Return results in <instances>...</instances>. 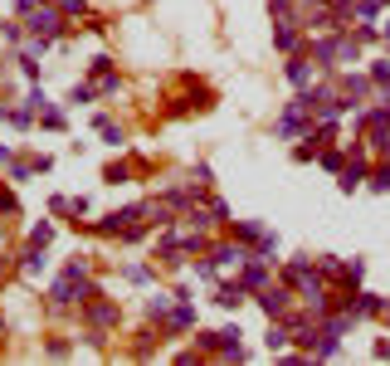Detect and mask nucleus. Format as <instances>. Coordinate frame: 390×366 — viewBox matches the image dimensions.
I'll use <instances>...</instances> for the list:
<instances>
[{"label":"nucleus","mask_w":390,"mask_h":366,"mask_svg":"<svg viewBox=\"0 0 390 366\" xmlns=\"http://www.w3.org/2000/svg\"><path fill=\"white\" fill-rule=\"evenodd\" d=\"M366 176H371V166H366V156H361V151H351V162L342 166V181H337V186H342V191L351 195L356 186H366Z\"/></svg>","instance_id":"nucleus-4"},{"label":"nucleus","mask_w":390,"mask_h":366,"mask_svg":"<svg viewBox=\"0 0 390 366\" xmlns=\"http://www.w3.org/2000/svg\"><path fill=\"white\" fill-rule=\"evenodd\" d=\"M59 15H64V20H74V15H88V0H64V6H59Z\"/></svg>","instance_id":"nucleus-21"},{"label":"nucleus","mask_w":390,"mask_h":366,"mask_svg":"<svg viewBox=\"0 0 390 366\" xmlns=\"http://www.w3.org/2000/svg\"><path fill=\"white\" fill-rule=\"evenodd\" d=\"M239 283H244V293H259V288L268 283V259L249 254V259H244V279H239Z\"/></svg>","instance_id":"nucleus-5"},{"label":"nucleus","mask_w":390,"mask_h":366,"mask_svg":"<svg viewBox=\"0 0 390 366\" xmlns=\"http://www.w3.org/2000/svg\"><path fill=\"white\" fill-rule=\"evenodd\" d=\"M88 318H93L98 327H118V318H122V312H118L113 303H102V293H98V298H88Z\"/></svg>","instance_id":"nucleus-7"},{"label":"nucleus","mask_w":390,"mask_h":366,"mask_svg":"<svg viewBox=\"0 0 390 366\" xmlns=\"http://www.w3.org/2000/svg\"><path fill=\"white\" fill-rule=\"evenodd\" d=\"M44 352H49V356H69V342H64V337H54V342H49Z\"/></svg>","instance_id":"nucleus-26"},{"label":"nucleus","mask_w":390,"mask_h":366,"mask_svg":"<svg viewBox=\"0 0 390 366\" xmlns=\"http://www.w3.org/2000/svg\"><path fill=\"white\" fill-rule=\"evenodd\" d=\"M371 78H376L380 88H390V64H376V69H371Z\"/></svg>","instance_id":"nucleus-25"},{"label":"nucleus","mask_w":390,"mask_h":366,"mask_svg":"<svg viewBox=\"0 0 390 366\" xmlns=\"http://www.w3.org/2000/svg\"><path fill=\"white\" fill-rule=\"evenodd\" d=\"M25 34H34V39H59L64 34V15L59 10H49V6H34L30 15H25Z\"/></svg>","instance_id":"nucleus-2"},{"label":"nucleus","mask_w":390,"mask_h":366,"mask_svg":"<svg viewBox=\"0 0 390 366\" xmlns=\"http://www.w3.org/2000/svg\"><path fill=\"white\" fill-rule=\"evenodd\" d=\"M259 308L268 312V318H283V312H288V288L283 283H263L259 288Z\"/></svg>","instance_id":"nucleus-3"},{"label":"nucleus","mask_w":390,"mask_h":366,"mask_svg":"<svg viewBox=\"0 0 390 366\" xmlns=\"http://www.w3.org/2000/svg\"><path fill=\"white\" fill-rule=\"evenodd\" d=\"M49 239H54V225H49V220H39V225L30 230V244H34V249H44Z\"/></svg>","instance_id":"nucleus-17"},{"label":"nucleus","mask_w":390,"mask_h":366,"mask_svg":"<svg viewBox=\"0 0 390 366\" xmlns=\"http://www.w3.org/2000/svg\"><path fill=\"white\" fill-rule=\"evenodd\" d=\"M376 356L385 361V356H390V342H376Z\"/></svg>","instance_id":"nucleus-29"},{"label":"nucleus","mask_w":390,"mask_h":366,"mask_svg":"<svg viewBox=\"0 0 390 366\" xmlns=\"http://www.w3.org/2000/svg\"><path fill=\"white\" fill-rule=\"evenodd\" d=\"M317 162H322L327 171H337V176H342V166H347V151H317Z\"/></svg>","instance_id":"nucleus-15"},{"label":"nucleus","mask_w":390,"mask_h":366,"mask_svg":"<svg viewBox=\"0 0 390 366\" xmlns=\"http://www.w3.org/2000/svg\"><path fill=\"white\" fill-rule=\"evenodd\" d=\"M268 15H273L278 25H288V20H298V15H293V0H268Z\"/></svg>","instance_id":"nucleus-14"},{"label":"nucleus","mask_w":390,"mask_h":366,"mask_svg":"<svg viewBox=\"0 0 390 366\" xmlns=\"http://www.w3.org/2000/svg\"><path fill=\"white\" fill-rule=\"evenodd\" d=\"M30 171H34V162H30V166H25V162H15V166H10V181H25Z\"/></svg>","instance_id":"nucleus-28"},{"label":"nucleus","mask_w":390,"mask_h":366,"mask_svg":"<svg viewBox=\"0 0 390 366\" xmlns=\"http://www.w3.org/2000/svg\"><path fill=\"white\" fill-rule=\"evenodd\" d=\"M30 118H34V108H30V103H25V108H15V113H10V122H15V127H30Z\"/></svg>","instance_id":"nucleus-22"},{"label":"nucleus","mask_w":390,"mask_h":366,"mask_svg":"<svg viewBox=\"0 0 390 366\" xmlns=\"http://www.w3.org/2000/svg\"><path fill=\"white\" fill-rule=\"evenodd\" d=\"M307 274H312V264H307V259H293V264L283 269V279H288V283H303Z\"/></svg>","instance_id":"nucleus-16"},{"label":"nucleus","mask_w":390,"mask_h":366,"mask_svg":"<svg viewBox=\"0 0 390 366\" xmlns=\"http://www.w3.org/2000/svg\"><path fill=\"white\" fill-rule=\"evenodd\" d=\"M147 312H151V318H166V312H171V298H166V293H156V298L147 303Z\"/></svg>","instance_id":"nucleus-20"},{"label":"nucleus","mask_w":390,"mask_h":366,"mask_svg":"<svg viewBox=\"0 0 390 366\" xmlns=\"http://www.w3.org/2000/svg\"><path fill=\"white\" fill-rule=\"evenodd\" d=\"M166 327H171V332H186V327H195V308H191V303L181 298V303H176L171 312H166Z\"/></svg>","instance_id":"nucleus-9"},{"label":"nucleus","mask_w":390,"mask_h":366,"mask_svg":"<svg viewBox=\"0 0 390 366\" xmlns=\"http://www.w3.org/2000/svg\"><path fill=\"white\" fill-rule=\"evenodd\" d=\"M0 211H6V215H15V195H10L6 186H0Z\"/></svg>","instance_id":"nucleus-27"},{"label":"nucleus","mask_w":390,"mask_h":366,"mask_svg":"<svg viewBox=\"0 0 390 366\" xmlns=\"http://www.w3.org/2000/svg\"><path fill=\"white\" fill-rule=\"evenodd\" d=\"M39 122H44L49 132H64V113H59V108H54V103H49V98L39 103Z\"/></svg>","instance_id":"nucleus-13"},{"label":"nucleus","mask_w":390,"mask_h":366,"mask_svg":"<svg viewBox=\"0 0 390 366\" xmlns=\"http://www.w3.org/2000/svg\"><path fill=\"white\" fill-rule=\"evenodd\" d=\"M298 39H303L298 20H288V25H278V30H273V49H278V54H293V49H298Z\"/></svg>","instance_id":"nucleus-8"},{"label":"nucleus","mask_w":390,"mask_h":366,"mask_svg":"<svg viewBox=\"0 0 390 366\" xmlns=\"http://www.w3.org/2000/svg\"><path fill=\"white\" fill-rule=\"evenodd\" d=\"M98 98V88H88V83H74L69 88V103H93Z\"/></svg>","instance_id":"nucleus-19"},{"label":"nucleus","mask_w":390,"mask_h":366,"mask_svg":"<svg viewBox=\"0 0 390 366\" xmlns=\"http://www.w3.org/2000/svg\"><path fill=\"white\" fill-rule=\"evenodd\" d=\"M215 303H219V308H239V303H244V283H219V288H215Z\"/></svg>","instance_id":"nucleus-11"},{"label":"nucleus","mask_w":390,"mask_h":366,"mask_svg":"<svg viewBox=\"0 0 390 366\" xmlns=\"http://www.w3.org/2000/svg\"><path fill=\"white\" fill-rule=\"evenodd\" d=\"M312 132V113H307V103L303 98H293V103H283V113H278V122H273V137H307Z\"/></svg>","instance_id":"nucleus-1"},{"label":"nucleus","mask_w":390,"mask_h":366,"mask_svg":"<svg viewBox=\"0 0 390 366\" xmlns=\"http://www.w3.org/2000/svg\"><path fill=\"white\" fill-rule=\"evenodd\" d=\"M356 10H361V20H376V15H380V0H361Z\"/></svg>","instance_id":"nucleus-24"},{"label":"nucleus","mask_w":390,"mask_h":366,"mask_svg":"<svg viewBox=\"0 0 390 366\" xmlns=\"http://www.w3.org/2000/svg\"><path fill=\"white\" fill-rule=\"evenodd\" d=\"M127 279H132V283H147L151 269H147V264H127Z\"/></svg>","instance_id":"nucleus-23"},{"label":"nucleus","mask_w":390,"mask_h":366,"mask_svg":"<svg viewBox=\"0 0 390 366\" xmlns=\"http://www.w3.org/2000/svg\"><path fill=\"white\" fill-rule=\"evenodd\" d=\"M127 176H132V171H127L122 162H113V166H107V171H102V181H107V186H122Z\"/></svg>","instance_id":"nucleus-18"},{"label":"nucleus","mask_w":390,"mask_h":366,"mask_svg":"<svg viewBox=\"0 0 390 366\" xmlns=\"http://www.w3.org/2000/svg\"><path fill=\"white\" fill-rule=\"evenodd\" d=\"M312 59L327 64V69L337 64V34H332V39H317V44H312Z\"/></svg>","instance_id":"nucleus-12"},{"label":"nucleus","mask_w":390,"mask_h":366,"mask_svg":"<svg viewBox=\"0 0 390 366\" xmlns=\"http://www.w3.org/2000/svg\"><path fill=\"white\" fill-rule=\"evenodd\" d=\"M283 78H288L293 88H307V83H312V64H307V59H288V64H283Z\"/></svg>","instance_id":"nucleus-10"},{"label":"nucleus","mask_w":390,"mask_h":366,"mask_svg":"<svg viewBox=\"0 0 390 366\" xmlns=\"http://www.w3.org/2000/svg\"><path fill=\"white\" fill-rule=\"evenodd\" d=\"M44 49H49V39H34V34H30V44L20 49V69H25L30 78H39V59H44Z\"/></svg>","instance_id":"nucleus-6"},{"label":"nucleus","mask_w":390,"mask_h":366,"mask_svg":"<svg viewBox=\"0 0 390 366\" xmlns=\"http://www.w3.org/2000/svg\"><path fill=\"white\" fill-rule=\"evenodd\" d=\"M380 34H385V44H390V25H385V30H380Z\"/></svg>","instance_id":"nucleus-31"},{"label":"nucleus","mask_w":390,"mask_h":366,"mask_svg":"<svg viewBox=\"0 0 390 366\" xmlns=\"http://www.w3.org/2000/svg\"><path fill=\"white\" fill-rule=\"evenodd\" d=\"M385 318H390V308H385Z\"/></svg>","instance_id":"nucleus-32"},{"label":"nucleus","mask_w":390,"mask_h":366,"mask_svg":"<svg viewBox=\"0 0 390 366\" xmlns=\"http://www.w3.org/2000/svg\"><path fill=\"white\" fill-rule=\"evenodd\" d=\"M6 118H10V108H6V103H0V122H6Z\"/></svg>","instance_id":"nucleus-30"}]
</instances>
